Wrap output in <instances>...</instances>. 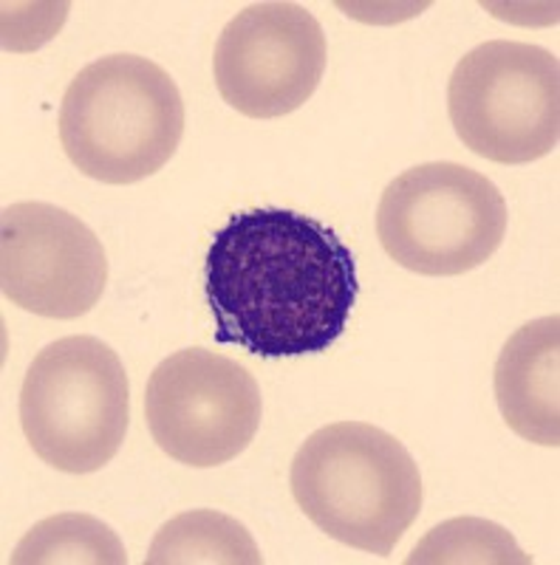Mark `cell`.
Returning a JSON list of instances; mask_svg holds the SVG:
<instances>
[{
    "mask_svg": "<svg viewBox=\"0 0 560 565\" xmlns=\"http://www.w3.org/2000/svg\"><path fill=\"white\" fill-rule=\"evenodd\" d=\"M184 136V103L148 57L110 54L77 71L60 105V141L74 168L103 184L159 173Z\"/></svg>",
    "mask_w": 560,
    "mask_h": 565,
    "instance_id": "obj_3",
    "label": "cell"
},
{
    "mask_svg": "<svg viewBox=\"0 0 560 565\" xmlns=\"http://www.w3.org/2000/svg\"><path fill=\"white\" fill-rule=\"evenodd\" d=\"M326 60V32L309 9L266 0L226 23L215 43L213 74L230 108L250 119H277L309 103Z\"/></svg>",
    "mask_w": 560,
    "mask_h": 565,
    "instance_id": "obj_8",
    "label": "cell"
},
{
    "mask_svg": "<svg viewBox=\"0 0 560 565\" xmlns=\"http://www.w3.org/2000/svg\"><path fill=\"white\" fill-rule=\"evenodd\" d=\"M130 385L108 342L77 334L45 345L20 387V427L34 456L68 476H88L123 450Z\"/></svg>",
    "mask_w": 560,
    "mask_h": 565,
    "instance_id": "obj_4",
    "label": "cell"
},
{
    "mask_svg": "<svg viewBox=\"0 0 560 565\" xmlns=\"http://www.w3.org/2000/svg\"><path fill=\"white\" fill-rule=\"evenodd\" d=\"M447 110L467 150L496 164H529L558 148L560 65L541 45L489 40L464 54Z\"/></svg>",
    "mask_w": 560,
    "mask_h": 565,
    "instance_id": "obj_6",
    "label": "cell"
},
{
    "mask_svg": "<svg viewBox=\"0 0 560 565\" xmlns=\"http://www.w3.org/2000/svg\"><path fill=\"white\" fill-rule=\"evenodd\" d=\"M108 257L94 230L45 201H18L0 221L3 297L49 320H77L99 302Z\"/></svg>",
    "mask_w": 560,
    "mask_h": 565,
    "instance_id": "obj_9",
    "label": "cell"
},
{
    "mask_svg": "<svg viewBox=\"0 0 560 565\" xmlns=\"http://www.w3.org/2000/svg\"><path fill=\"white\" fill-rule=\"evenodd\" d=\"M496 402L524 441L560 447V317L521 326L496 362Z\"/></svg>",
    "mask_w": 560,
    "mask_h": 565,
    "instance_id": "obj_10",
    "label": "cell"
},
{
    "mask_svg": "<svg viewBox=\"0 0 560 565\" xmlns=\"http://www.w3.org/2000/svg\"><path fill=\"white\" fill-rule=\"evenodd\" d=\"M261 387L244 365L184 348L150 373L145 418L156 447L196 469L221 467L246 450L261 427Z\"/></svg>",
    "mask_w": 560,
    "mask_h": 565,
    "instance_id": "obj_7",
    "label": "cell"
},
{
    "mask_svg": "<svg viewBox=\"0 0 560 565\" xmlns=\"http://www.w3.org/2000/svg\"><path fill=\"white\" fill-rule=\"evenodd\" d=\"M295 503L320 532L388 557L422 512V476L400 438L366 422L326 424L292 461Z\"/></svg>",
    "mask_w": 560,
    "mask_h": 565,
    "instance_id": "obj_2",
    "label": "cell"
},
{
    "mask_svg": "<svg viewBox=\"0 0 560 565\" xmlns=\"http://www.w3.org/2000/svg\"><path fill=\"white\" fill-rule=\"evenodd\" d=\"M215 342L281 360L323 353L360 297L357 260L323 221L281 206L239 212L207 249Z\"/></svg>",
    "mask_w": 560,
    "mask_h": 565,
    "instance_id": "obj_1",
    "label": "cell"
},
{
    "mask_svg": "<svg viewBox=\"0 0 560 565\" xmlns=\"http://www.w3.org/2000/svg\"><path fill=\"white\" fill-rule=\"evenodd\" d=\"M148 565H261L264 554L244 523L215 509L176 514L156 532Z\"/></svg>",
    "mask_w": 560,
    "mask_h": 565,
    "instance_id": "obj_11",
    "label": "cell"
},
{
    "mask_svg": "<svg viewBox=\"0 0 560 565\" xmlns=\"http://www.w3.org/2000/svg\"><path fill=\"white\" fill-rule=\"evenodd\" d=\"M529 565L516 537L484 518H451L422 537L408 565Z\"/></svg>",
    "mask_w": 560,
    "mask_h": 565,
    "instance_id": "obj_13",
    "label": "cell"
},
{
    "mask_svg": "<svg viewBox=\"0 0 560 565\" xmlns=\"http://www.w3.org/2000/svg\"><path fill=\"white\" fill-rule=\"evenodd\" d=\"M507 221L501 190L456 161L405 170L377 206L385 255L425 277H456L487 264L501 249Z\"/></svg>",
    "mask_w": 560,
    "mask_h": 565,
    "instance_id": "obj_5",
    "label": "cell"
},
{
    "mask_svg": "<svg viewBox=\"0 0 560 565\" xmlns=\"http://www.w3.org/2000/svg\"><path fill=\"white\" fill-rule=\"evenodd\" d=\"M12 565H125L123 540L108 523L85 512L52 514L34 523L18 546Z\"/></svg>",
    "mask_w": 560,
    "mask_h": 565,
    "instance_id": "obj_12",
    "label": "cell"
}]
</instances>
